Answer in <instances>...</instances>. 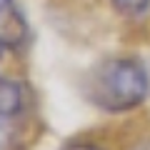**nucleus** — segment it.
<instances>
[{
  "label": "nucleus",
  "mask_w": 150,
  "mask_h": 150,
  "mask_svg": "<svg viewBox=\"0 0 150 150\" xmlns=\"http://www.w3.org/2000/svg\"><path fill=\"white\" fill-rule=\"evenodd\" d=\"M110 3L118 13L130 15V18H138V15L150 10V0H110Z\"/></svg>",
  "instance_id": "5"
},
{
  "label": "nucleus",
  "mask_w": 150,
  "mask_h": 150,
  "mask_svg": "<svg viewBox=\"0 0 150 150\" xmlns=\"http://www.w3.org/2000/svg\"><path fill=\"white\" fill-rule=\"evenodd\" d=\"M60 150H103V148L95 145V143H68L65 148H60Z\"/></svg>",
  "instance_id": "6"
},
{
  "label": "nucleus",
  "mask_w": 150,
  "mask_h": 150,
  "mask_svg": "<svg viewBox=\"0 0 150 150\" xmlns=\"http://www.w3.org/2000/svg\"><path fill=\"white\" fill-rule=\"evenodd\" d=\"M18 118H5L0 115V150H18Z\"/></svg>",
  "instance_id": "4"
},
{
  "label": "nucleus",
  "mask_w": 150,
  "mask_h": 150,
  "mask_svg": "<svg viewBox=\"0 0 150 150\" xmlns=\"http://www.w3.org/2000/svg\"><path fill=\"white\" fill-rule=\"evenodd\" d=\"M150 93V75L138 58H108L90 70L85 95L103 112H128L143 105Z\"/></svg>",
  "instance_id": "1"
},
{
  "label": "nucleus",
  "mask_w": 150,
  "mask_h": 150,
  "mask_svg": "<svg viewBox=\"0 0 150 150\" xmlns=\"http://www.w3.org/2000/svg\"><path fill=\"white\" fill-rule=\"evenodd\" d=\"M133 150H150V140H143V143H138Z\"/></svg>",
  "instance_id": "7"
},
{
  "label": "nucleus",
  "mask_w": 150,
  "mask_h": 150,
  "mask_svg": "<svg viewBox=\"0 0 150 150\" xmlns=\"http://www.w3.org/2000/svg\"><path fill=\"white\" fill-rule=\"evenodd\" d=\"M28 23L18 0H0V50H15L25 43Z\"/></svg>",
  "instance_id": "2"
},
{
  "label": "nucleus",
  "mask_w": 150,
  "mask_h": 150,
  "mask_svg": "<svg viewBox=\"0 0 150 150\" xmlns=\"http://www.w3.org/2000/svg\"><path fill=\"white\" fill-rule=\"evenodd\" d=\"M23 110H25V88L18 80L0 75V115L20 118Z\"/></svg>",
  "instance_id": "3"
}]
</instances>
